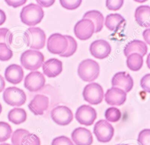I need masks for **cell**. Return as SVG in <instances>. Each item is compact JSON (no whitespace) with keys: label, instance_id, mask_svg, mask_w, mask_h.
Returning <instances> with one entry per match:
<instances>
[{"label":"cell","instance_id":"1","mask_svg":"<svg viewBox=\"0 0 150 145\" xmlns=\"http://www.w3.org/2000/svg\"><path fill=\"white\" fill-rule=\"evenodd\" d=\"M44 16V11L39 5L30 3L23 6L20 13L23 23L28 26H35L39 23Z\"/></svg>","mask_w":150,"mask_h":145},{"label":"cell","instance_id":"2","mask_svg":"<svg viewBox=\"0 0 150 145\" xmlns=\"http://www.w3.org/2000/svg\"><path fill=\"white\" fill-rule=\"evenodd\" d=\"M46 34L39 27H30L23 33V40L27 46L32 49H41L46 42Z\"/></svg>","mask_w":150,"mask_h":145},{"label":"cell","instance_id":"3","mask_svg":"<svg viewBox=\"0 0 150 145\" xmlns=\"http://www.w3.org/2000/svg\"><path fill=\"white\" fill-rule=\"evenodd\" d=\"M78 75L84 82H93L95 80L100 74L98 63L91 59L82 60L79 65L77 69Z\"/></svg>","mask_w":150,"mask_h":145},{"label":"cell","instance_id":"4","mask_svg":"<svg viewBox=\"0 0 150 145\" xmlns=\"http://www.w3.org/2000/svg\"><path fill=\"white\" fill-rule=\"evenodd\" d=\"M44 59V56L41 52L37 50L28 49L21 54L20 62L25 69L35 71L42 66Z\"/></svg>","mask_w":150,"mask_h":145},{"label":"cell","instance_id":"5","mask_svg":"<svg viewBox=\"0 0 150 145\" xmlns=\"http://www.w3.org/2000/svg\"><path fill=\"white\" fill-rule=\"evenodd\" d=\"M104 96L103 88L100 84L95 82L86 85L83 91L84 100L93 105L101 103Z\"/></svg>","mask_w":150,"mask_h":145},{"label":"cell","instance_id":"6","mask_svg":"<svg viewBox=\"0 0 150 145\" xmlns=\"http://www.w3.org/2000/svg\"><path fill=\"white\" fill-rule=\"evenodd\" d=\"M3 100L8 105L11 106H21L26 101V96L25 92L17 87H7L3 92Z\"/></svg>","mask_w":150,"mask_h":145},{"label":"cell","instance_id":"7","mask_svg":"<svg viewBox=\"0 0 150 145\" xmlns=\"http://www.w3.org/2000/svg\"><path fill=\"white\" fill-rule=\"evenodd\" d=\"M93 133L99 142L105 143L112 139L114 129L113 126L106 120L101 119L94 124Z\"/></svg>","mask_w":150,"mask_h":145},{"label":"cell","instance_id":"8","mask_svg":"<svg viewBox=\"0 0 150 145\" xmlns=\"http://www.w3.org/2000/svg\"><path fill=\"white\" fill-rule=\"evenodd\" d=\"M67 46L68 41L65 36L59 33L52 34L47 41V49L53 54H62L66 50Z\"/></svg>","mask_w":150,"mask_h":145},{"label":"cell","instance_id":"9","mask_svg":"<svg viewBox=\"0 0 150 145\" xmlns=\"http://www.w3.org/2000/svg\"><path fill=\"white\" fill-rule=\"evenodd\" d=\"M50 116L53 121L60 126L68 125L73 119V114L71 109L63 105L54 107L50 112Z\"/></svg>","mask_w":150,"mask_h":145},{"label":"cell","instance_id":"10","mask_svg":"<svg viewBox=\"0 0 150 145\" xmlns=\"http://www.w3.org/2000/svg\"><path fill=\"white\" fill-rule=\"evenodd\" d=\"M44 75L39 71H32L25 77L24 86L30 92H36L42 89L45 85Z\"/></svg>","mask_w":150,"mask_h":145},{"label":"cell","instance_id":"11","mask_svg":"<svg viewBox=\"0 0 150 145\" xmlns=\"http://www.w3.org/2000/svg\"><path fill=\"white\" fill-rule=\"evenodd\" d=\"M95 27L93 22L88 19H81L74 26V33L77 38L81 41L87 40L94 34Z\"/></svg>","mask_w":150,"mask_h":145},{"label":"cell","instance_id":"12","mask_svg":"<svg viewBox=\"0 0 150 145\" xmlns=\"http://www.w3.org/2000/svg\"><path fill=\"white\" fill-rule=\"evenodd\" d=\"M75 118L80 124L91 126L97 118V112L93 107L87 104H83L77 108L75 113Z\"/></svg>","mask_w":150,"mask_h":145},{"label":"cell","instance_id":"13","mask_svg":"<svg viewBox=\"0 0 150 145\" xmlns=\"http://www.w3.org/2000/svg\"><path fill=\"white\" fill-rule=\"evenodd\" d=\"M89 50L94 58L103 59L109 56L111 52V47L107 41L98 39L94 41L91 43Z\"/></svg>","mask_w":150,"mask_h":145},{"label":"cell","instance_id":"14","mask_svg":"<svg viewBox=\"0 0 150 145\" xmlns=\"http://www.w3.org/2000/svg\"><path fill=\"white\" fill-rule=\"evenodd\" d=\"M105 102L111 106H121L127 100V93L117 87L108 89L104 95Z\"/></svg>","mask_w":150,"mask_h":145},{"label":"cell","instance_id":"15","mask_svg":"<svg viewBox=\"0 0 150 145\" xmlns=\"http://www.w3.org/2000/svg\"><path fill=\"white\" fill-rule=\"evenodd\" d=\"M112 87H117L124 90L126 93L130 92L134 86V82L131 75L125 72L116 73L112 78Z\"/></svg>","mask_w":150,"mask_h":145},{"label":"cell","instance_id":"16","mask_svg":"<svg viewBox=\"0 0 150 145\" xmlns=\"http://www.w3.org/2000/svg\"><path fill=\"white\" fill-rule=\"evenodd\" d=\"M49 100L47 96L43 95H36L28 104L29 109L35 115H42L48 109Z\"/></svg>","mask_w":150,"mask_h":145},{"label":"cell","instance_id":"17","mask_svg":"<svg viewBox=\"0 0 150 145\" xmlns=\"http://www.w3.org/2000/svg\"><path fill=\"white\" fill-rule=\"evenodd\" d=\"M71 139L76 145H91L93 142L91 131L82 127L76 128L72 131Z\"/></svg>","mask_w":150,"mask_h":145},{"label":"cell","instance_id":"18","mask_svg":"<svg viewBox=\"0 0 150 145\" xmlns=\"http://www.w3.org/2000/svg\"><path fill=\"white\" fill-rule=\"evenodd\" d=\"M4 76L7 82L13 85H17L22 81L24 72L20 65L11 64L5 69Z\"/></svg>","mask_w":150,"mask_h":145},{"label":"cell","instance_id":"19","mask_svg":"<svg viewBox=\"0 0 150 145\" xmlns=\"http://www.w3.org/2000/svg\"><path fill=\"white\" fill-rule=\"evenodd\" d=\"M43 73L48 77H55L59 75L63 70L62 61L56 58H51L42 65Z\"/></svg>","mask_w":150,"mask_h":145},{"label":"cell","instance_id":"20","mask_svg":"<svg viewBox=\"0 0 150 145\" xmlns=\"http://www.w3.org/2000/svg\"><path fill=\"white\" fill-rule=\"evenodd\" d=\"M148 52V47L145 42L138 39H134L129 42L124 49V53L125 56H128L132 53L140 54L142 57Z\"/></svg>","mask_w":150,"mask_h":145},{"label":"cell","instance_id":"21","mask_svg":"<svg viewBox=\"0 0 150 145\" xmlns=\"http://www.w3.org/2000/svg\"><path fill=\"white\" fill-rule=\"evenodd\" d=\"M137 23L144 28L150 26V7L148 5H141L138 6L134 14Z\"/></svg>","mask_w":150,"mask_h":145},{"label":"cell","instance_id":"22","mask_svg":"<svg viewBox=\"0 0 150 145\" xmlns=\"http://www.w3.org/2000/svg\"><path fill=\"white\" fill-rule=\"evenodd\" d=\"M83 19L91 20L95 27V33L100 32L104 26V16L101 12L97 10H91L86 12L83 16Z\"/></svg>","mask_w":150,"mask_h":145},{"label":"cell","instance_id":"23","mask_svg":"<svg viewBox=\"0 0 150 145\" xmlns=\"http://www.w3.org/2000/svg\"><path fill=\"white\" fill-rule=\"evenodd\" d=\"M125 23V19L119 14H110L107 15L105 19V25L111 31H116Z\"/></svg>","mask_w":150,"mask_h":145},{"label":"cell","instance_id":"24","mask_svg":"<svg viewBox=\"0 0 150 145\" xmlns=\"http://www.w3.org/2000/svg\"><path fill=\"white\" fill-rule=\"evenodd\" d=\"M26 118V112L22 108H13L11 109L8 114V119L9 121L17 125L25 122Z\"/></svg>","mask_w":150,"mask_h":145},{"label":"cell","instance_id":"25","mask_svg":"<svg viewBox=\"0 0 150 145\" xmlns=\"http://www.w3.org/2000/svg\"><path fill=\"white\" fill-rule=\"evenodd\" d=\"M127 66L132 71L137 72L140 70L143 65L142 56L137 53L129 54L127 58Z\"/></svg>","mask_w":150,"mask_h":145},{"label":"cell","instance_id":"26","mask_svg":"<svg viewBox=\"0 0 150 145\" xmlns=\"http://www.w3.org/2000/svg\"><path fill=\"white\" fill-rule=\"evenodd\" d=\"M68 41V46L64 53L60 54L59 56L63 58H68L76 52L77 48V43L75 39L70 35H64Z\"/></svg>","mask_w":150,"mask_h":145},{"label":"cell","instance_id":"27","mask_svg":"<svg viewBox=\"0 0 150 145\" xmlns=\"http://www.w3.org/2000/svg\"><path fill=\"white\" fill-rule=\"evenodd\" d=\"M29 131L24 129H18L12 133L11 142L12 145H21L23 140L29 134Z\"/></svg>","mask_w":150,"mask_h":145},{"label":"cell","instance_id":"28","mask_svg":"<svg viewBox=\"0 0 150 145\" xmlns=\"http://www.w3.org/2000/svg\"><path fill=\"white\" fill-rule=\"evenodd\" d=\"M105 117L107 122L115 123L121 119V112L118 108L111 107L105 110Z\"/></svg>","mask_w":150,"mask_h":145},{"label":"cell","instance_id":"29","mask_svg":"<svg viewBox=\"0 0 150 145\" xmlns=\"http://www.w3.org/2000/svg\"><path fill=\"white\" fill-rule=\"evenodd\" d=\"M12 133L11 126L6 122H0V142L8 140Z\"/></svg>","mask_w":150,"mask_h":145},{"label":"cell","instance_id":"30","mask_svg":"<svg viewBox=\"0 0 150 145\" xmlns=\"http://www.w3.org/2000/svg\"><path fill=\"white\" fill-rule=\"evenodd\" d=\"M13 56V52L6 43H0V60L5 62Z\"/></svg>","mask_w":150,"mask_h":145},{"label":"cell","instance_id":"31","mask_svg":"<svg viewBox=\"0 0 150 145\" xmlns=\"http://www.w3.org/2000/svg\"><path fill=\"white\" fill-rule=\"evenodd\" d=\"M13 41V34L6 28H0V43H6L8 46H10Z\"/></svg>","mask_w":150,"mask_h":145},{"label":"cell","instance_id":"32","mask_svg":"<svg viewBox=\"0 0 150 145\" xmlns=\"http://www.w3.org/2000/svg\"><path fill=\"white\" fill-rule=\"evenodd\" d=\"M138 145H150V130L146 129L141 130L138 137Z\"/></svg>","mask_w":150,"mask_h":145},{"label":"cell","instance_id":"33","mask_svg":"<svg viewBox=\"0 0 150 145\" xmlns=\"http://www.w3.org/2000/svg\"><path fill=\"white\" fill-rule=\"evenodd\" d=\"M21 145H40V140L36 134L29 133L23 140Z\"/></svg>","mask_w":150,"mask_h":145},{"label":"cell","instance_id":"34","mask_svg":"<svg viewBox=\"0 0 150 145\" xmlns=\"http://www.w3.org/2000/svg\"><path fill=\"white\" fill-rule=\"evenodd\" d=\"M81 2L82 1L81 0H78V1L60 0L59 1V2L61 6L67 10H74L77 9L80 6Z\"/></svg>","mask_w":150,"mask_h":145},{"label":"cell","instance_id":"35","mask_svg":"<svg viewBox=\"0 0 150 145\" xmlns=\"http://www.w3.org/2000/svg\"><path fill=\"white\" fill-rule=\"evenodd\" d=\"M51 145H74V144L69 137L61 136L53 139Z\"/></svg>","mask_w":150,"mask_h":145},{"label":"cell","instance_id":"36","mask_svg":"<svg viewBox=\"0 0 150 145\" xmlns=\"http://www.w3.org/2000/svg\"><path fill=\"white\" fill-rule=\"evenodd\" d=\"M124 1H110L107 0L105 2L107 8L110 11H118L123 5Z\"/></svg>","mask_w":150,"mask_h":145},{"label":"cell","instance_id":"37","mask_svg":"<svg viewBox=\"0 0 150 145\" xmlns=\"http://www.w3.org/2000/svg\"><path fill=\"white\" fill-rule=\"evenodd\" d=\"M149 82H150V74L148 73L144 75L141 79L140 85L142 89L147 92L148 93L150 92V86H149Z\"/></svg>","mask_w":150,"mask_h":145},{"label":"cell","instance_id":"38","mask_svg":"<svg viewBox=\"0 0 150 145\" xmlns=\"http://www.w3.org/2000/svg\"><path fill=\"white\" fill-rule=\"evenodd\" d=\"M26 0H18V1H13V0H5V3L9 5V6H12L13 8H18L21 6L23 5L26 2Z\"/></svg>","mask_w":150,"mask_h":145},{"label":"cell","instance_id":"39","mask_svg":"<svg viewBox=\"0 0 150 145\" xmlns=\"http://www.w3.org/2000/svg\"><path fill=\"white\" fill-rule=\"evenodd\" d=\"M36 1L38 3V5H39L42 8V7H45V8L50 7L52 5H53V4L55 2L54 0H50V1H40V0H37Z\"/></svg>","mask_w":150,"mask_h":145},{"label":"cell","instance_id":"40","mask_svg":"<svg viewBox=\"0 0 150 145\" xmlns=\"http://www.w3.org/2000/svg\"><path fill=\"white\" fill-rule=\"evenodd\" d=\"M142 36L144 39L147 44H150V29L149 28H147L144 30L142 33Z\"/></svg>","mask_w":150,"mask_h":145},{"label":"cell","instance_id":"41","mask_svg":"<svg viewBox=\"0 0 150 145\" xmlns=\"http://www.w3.org/2000/svg\"><path fill=\"white\" fill-rule=\"evenodd\" d=\"M6 19V16L5 12L0 9V26L4 23Z\"/></svg>","mask_w":150,"mask_h":145},{"label":"cell","instance_id":"42","mask_svg":"<svg viewBox=\"0 0 150 145\" xmlns=\"http://www.w3.org/2000/svg\"><path fill=\"white\" fill-rule=\"evenodd\" d=\"M5 86V82L4 77L0 75V93L4 90Z\"/></svg>","mask_w":150,"mask_h":145},{"label":"cell","instance_id":"43","mask_svg":"<svg viewBox=\"0 0 150 145\" xmlns=\"http://www.w3.org/2000/svg\"><path fill=\"white\" fill-rule=\"evenodd\" d=\"M2 111V105H1V104L0 103V114L1 113Z\"/></svg>","mask_w":150,"mask_h":145},{"label":"cell","instance_id":"44","mask_svg":"<svg viewBox=\"0 0 150 145\" xmlns=\"http://www.w3.org/2000/svg\"><path fill=\"white\" fill-rule=\"evenodd\" d=\"M0 145H11L10 144H8V143H2V144H0Z\"/></svg>","mask_w":150,"mask_h":145},{"label":"cell","instance_id":"45","mask_svg":"<svg viewBox=\"0 0 150 145\" xmlns=\"http://www.w3.org/2000/svg\"><path fill=\"white\" fill-rule=\"evenodd\" d=\"M117 145H129L127 144H117Z\"/></svg>","mask_w":150,"mask_h":145}]
</instances>
